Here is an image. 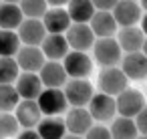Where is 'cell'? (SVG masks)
Listing matches in <instances>:
<instances>
[{
  "mask_svg": "<svg viewBox=\"0 0 147 139\" xmlns=\"http://www.w3.org/2000/svg\"><path fill=\"white\" fill-rule=\"evenodd\" d=\"M18 121L12 113H0V139H12L18 135Z\"/></svg>",
  "mask_w": 147,
  "mask_h": 139,
  "instance_id": "obj_29",
  "label": "cell"
},
{
  "mask_svg": "<svg viewBox=\"0 0 147 139\" xmlns=\"http://www.w3.org/2000/svg\"><path fill=\"white\" fill-rule=\"evenodd\" d=\"M139 22H141V26H139V28H141V32H143V34H147V14H145V16H141V20H139Z\"/></svg>",
  "mask_w": 147,
  "mask_h": 139,
  "instance_id": "obj_34",
  "label": "cell"
},
{
  "mask_svg": "<svg viewBox=\"0 0 147 139\" xmlns=\"http://www.w3.org/2000/svg\"><path fill=\"white\" fill-rule=\"evenodd\" d=\"M18 6L22 16L32 20H42V16L49 10V2H45V0H24V2H18Z\"/></svg>",
  "mask_w": 147,
  "mask_h": 139,
  "instance_id": "obj_27",
  "label": "cell"
},
{
  "mask_svg": "<svg viewBox=\"0 0 147 139\" xmlns=\"http://www.w3.org/2000/svg\"><path fill=\"white\" fill-rule=\"evenodd\" d=\"M63 139H85V137H79V135H71V133H69V135H65Z\"/></svg>",
  "mask_w": 147,
  "mask_h": 139,
  "instance_id": "obj_36",
  "label": "cell"
},
{
  "mask_svg": "<svg viewBox=\"0 0 147 139\" xmlns=\"http://www.w3.org/2000/svg\"><path fill=\"white\" fill-rule=\"evenodd\" d=\"M127 83H129L127 77L117 67L103 69L101 75H99V89H101L103 95H109V97H117L119 93H123L127 89Z\"/></svg>",
  "mask_w": 147,
  "mask_h": 139,
  "instance_id": "obj_6",
  "label": "cell"
},
{
  "mask_svg": "<svg viewBox=\"0 0 147 139\" xmlns=\"http://www.w3.org/2000/svg\"><path fill=\"white\" fill-rule=\"evenodd\" d=\"M141 53L145 55V59H147V36H145V43H143V49H141Z\"/></svg>",
  "mask_w": 147,
  "mask_h": 139,
  "instance_id": "obj_35",
  "label": "cell"
},
{
  "mask_svg": "<svg viewBox=\"0 0 147 139\" xmlns=\"http://www.w3.org/2000/svg\"><path fill=\"white\" fill-rule=\"evenodd\" d=\"M63 69L71 79H87L93 71V59L87 53L69 51V55L63 59Z\"/></svg>",
  "mask_w": 147,
  "mask_h": 139,
  "instance_id": "obj_4",
  "label": "cell"
},
{
  "mask_svg": "<svg viewBox=\"0 0 147 139\" xmlns=\"http://www.w3.org/2000/svg\"><path fill=\"white\" fill-rule=\"evenodd\" d=\"M36 103L45 117H57V115L65 113L67 105H69L63 89H45L40 93V97L36 99Z\"/></svg>",
  "mask_w": 147,
  "mask_h": 139,
  "instance_id": "obj_5",
  "label": "cell"
},
{
  "mask_svg": "<svg viewBox=\"0 0 147 139\" xmlns=\"http://www.w3.org/2000/svg\"><path fill=\"white\" fill-rule=\"evenodd\" d=\"M16 139H40V135L36 133V129H24L16 135Z\"/></svg>",
  "mask_w": 147,
  "mask_h": 139,
  "instance_id": "obj_33",
  "label": "cell"
},
{
  "mask_svg": "<svg viewBox=\"0 0 147 139\" xmlns=\"http://www.w3.org/2000/svg\"><path fill=\"white\" fill-rule=\"evenodd\" d=\"M115 4H117L115 0H97V2H93L97 12H113Z\"/></svg>",
  "mask_w": 147,
  "mask_h": 139,
  "instance_id": "obj_32",
  "label": "cell"
},
{
  "mask_svg": "<svg viewBox=\"0 0 147 139\" xmlns=\"http://www.w3.org/2000/svg\"><path fill=\"white\" fill-rule=\"evenodd\" d=\"M117 45L121 51H125L127 55L131 53H141L143 43H145V34L141 32L139 26H129V28H121L117 32Z\"/></svg>",
  "mask_w": 147,
  "mask_h": 139,
  "instance_id": "obj_16",
  "label": "cell"
},
{
  "mask_svg": "<svg viewBox=\"0 0 147 139\" xmlns=\"http://www.w3.org/2000/svg\"><path fill=\"white\" fill-rule=\"evenodd\" d=\"M115 105H117V113L119 117H127V119H135L141 109L145 107V97L141 91L127 87L123 93H119L115 97Z\"/></svg>",
  "mask_w": 147,
  "mask_h": 139,
  "instance_id": "obj_1",
  "label": "cell"
},
{
  "mask_svg": "<svg viewBox=\"0 0 147 139\" xmlns=\"http://www.w3.org/2000/svg\"><path fill=\"white\" fill-rule=\"evenodd\" d=\"M111 137L113 139H137L139 137V131L135 127V121L133 119H127V117H117L111 125Z\"/></svg>",
  "mask_w": 147,
  "mask_h": 139,
  "instance_id": "obj_24",
  "label": "cell"
},
{
  "mask_svg": "<svg viewBox=\"0 0 147 139\" xmlns=\"http://www.w3.org/2000/svg\"><path fill=\"white\" fill-rule=\"evenodd\" d=\"M67 12L73 24H89L95 14V6L91 0H71L67 2Z\"/></svg>",
  "mask_w": 147,
  "mask_h": 139,
  "instance_id": "obj_21",
  "label": "cell"
},
{
  "mask_svg": "<svg viewBox=\"0 0 147 139\" xmlns=\"http://www.w3.org/2000/svg\"><path fill=\"white\" fill-rule=\"evenodd\" d=\"M36 133L40 139H63L67 135L65 119L61 117H42V121L36 125Z\"/></svg>",
  "mask_w": 147,
  "mask_h": 139,
  "instance_id": "obj_23",
  "label": "cell"
},
{
  "mask_svg": "<svg viewBox=\"0 0 147 139\" xmlns=\"http://www.w3.org/2000/svg\"><path fill=\"white\" fill-rule=\"evenodd\" d=\"M16 121L20 127L24 129H34L40 121H42V113L38 109V103L36 101H20L18 107H16V113H14Z\"/></svg>",
  "mask_w": 147,
  "mask_h": 139,
  "instance_id": "obj_19",
  "label": "cell"
},
{
  "mask_svg": "<svg viewBox=\"0 0 147 139\" xmlns=\"http://www.w3.org/2000/svg\"><path fill=\"white\" fill-rule=\"evenodd\" d=\"M121 71L127 81H141L147 77V59L143 53H131L121 59Z\"/></svg>",
  "mask_w": 147,
  "mask_h": 139,
  "instance_id": "obj_15",
  "label": "cell"
},
{
  "mask_svg": "<svg viewBox=\"0 0 147 139\" xmlns=\"http://www.w3.org/2000/svg\"><path fill=\"white\" fill-rule=\"evenodd\" d=\"M113 18L117 22V26L121 28H129V26H137V22L141 20V6L139 2H131V0H121V2L115 4L113 8Z\"/></svg>",
  "mask_w": 147,
  "mask_h": 139,
  "instance_id": "obj_9",
  "label": "cell"
},
{
  "mask_svg": "<svg viewBox=\"0 0 147 139\" xmlns=\"http://www.w3.org/2000/svg\"><path fill=\"white\" fill-rule=\"evenodd\" d=\"M24 16L16 2H2L0 4V30H14L22 24Z\"/></svg>",
  "mask_w": 147,
  "mask_h": 139,
  "instance_id": "obj_22",
  "label": "cell"
},
{
  "mask_svg": "<svg viewBox=\"0 0 147 139\" xmlns=\"http://www.w3.org/2000/svg\"><path fill=\"white\" fill-rule=\"evenodd\" d=\"M139 6H141V10H145V14H147V0H143V2H139Z\"/></svg>",
  "mask_w": 147,
  "mask_h": 139,
  "instance_id": "obj_37",
  "label": "cell"
},
{
  "mask_svg": "<svg viewBox=\"0 0 147 139\" xmlns=\"http://www.w3.org/2000/svg\"><path fill=\"white\" fill-rule=\"evenodd\" d=\"M40 51H42L47 61L59 63L61 59H65L69 55V45H67L65 34H47L42 45H40Z\"/></svg>",
  "mask_w": 147,
  "mask_h": 139,
  "instance_id": "obj_17",
  "label": "cell"
},
{
  "mask_svg": "<svg viewBox=\"0 0 147 139\" xmlns=\"http://www.w3.org/2000/svg\"><path fill=\"white\" fill-rule=\"evenodd\" d=\"M87 111L91 113L93 121H109L111 117H115L117 113V105H115V97H109V95H103V93H97L93 95L91 103L87 105Z\"/></svg>",
  "mask_w": 147,
  "mask_h": 139,
  "instance_id": "obj_13",
  "label": "cell"
},
{
  "mask_svg": "<svg viewBox=\"0 0 147 139\" xmlns=\"http://www.w3.org/2000/svg\"><path fill=\"white\" fill-rule=\"evenodd\" d=\"M93 53H95V61L105 69L117 67L123 59V51L119 49L115 38H97L93 45Z\"/></svg>",
  "mask_w": 147,
  "mask_h": 139,
  "instance_id": "obj_2",
  "label": "cell"
},
{
  "mask_svg": "<svg viewBox=\"0 0 147 139\" xmlns=\"http://www.w3.org/2000/svg\"><path fill=\"white\" fill-rule=\"evenodd\" d=\"M95 125L91 113L85 109V107H73L67 111V117H65V127L71 135H79V137H85L87 131Z\"/></svg>",
  "mask_w": 147,
  "mask_h": 139,
  "instance_id": "obj_8",
  "label": "cell"
},
{
  "mask_svg": "<svg viewBox=\"0 0 147 139\" xmlns=\"http://www.w3.org/2000/svg\"><path fill=\"white\" fill-rule=\"evenodd\" d=\"M42 24L47 28V34H65L71 28V18L67 8H49L47 14L42 16Z\"/></svg>",
  "mask_w": 147,
  "mask_h": 139,
  "instance_id": "obj_14",
  "label": "cell"
},
{
  "mask_svg": "<svg viewBox=\"0 0 147 139\" xmlns=\"http://www.w3.org/2000/svg\"><path fill=\"white\" fill-rule=\"evenodd\" d=\"M133 121H135V127H137L139 135H147V105L141 109V113H139Z\"/></svg>",
  "mask_w": 147,
  "mask_h": 139,
  "instance_id": "obj_31",
  "label": "cell"
},
{
  "mask_svg": "<svg viewBox=\"0 0 147 139\" xmlns=\"http://www.w3.org/2000/svg\"><path fill=\"white\" fill-rule=\"evenodd\" d=\"M20 38L14 30H0V59H12L20 49Z\"/></svg>",
  "mask_w": 147,
  "mask_h": 139,
  "instance_id": "obj_25",
  "label": "cell"
},
{
  "mask_svg": "<svg viewBox=\"0 0 147 139\" xmlns=\"http://www.w3.org/2000/svg\"><path fill=\"white\" fill-rule=\"evenodd\" d=\"M89 26H91L95 38L97 36L99 38H113V34L117 32V22H115V18H113L111 12H97L95 10Z\"/></svg>",
  "mask_w": 147,
  "mask_h": 139,
  "instance_id": "obj_20",
  "label": "cell"
},
{
  "mask_svg": "<svg viewBox=\"0 0 147 139\" xmlns=\"http://www.w3.org/2000/svg\"><path fill=\"white\" fill-rule=\"evenodd\" d=\"M14 89L22 101H36L40 97V93L45 91L42 81L36 73H20L14 83Z\"/></svg>",
  "mask_w": 147,
  "mask_h": 139,
  "instance_id": "obj_12",
  "label": "cell"
},
{
  "mask_svg": "<svg viewBox=\"0 0 147 139\" xmlns=\"http://www.w3.org/2000/svg\"><path fill=\"white\" fill-rule=\"evenodd\" d=\"M18 38L22 47H40L45 36H47V28L42 24V20H32V18H24L22 24L18 26Z\"/></svg>",
  "mask_w": 147,
  "mask_h": 139,
  "instance_id": "obj_11",
  "label": "cell"
},
{
  "mask_svg": "<svg viewBox=\"0 0 147 139\" xmlns=\"http://www.w3.org/2000/svg\"><path fill=\"white\" fill-rule=\"evenodd\" d=\"M65 38H67L69 49H73L77 53H87L95 45V34L89 24H71Z\"/></svg>",
  "mask_w": 147,
  "mask_h": 139,
  "instance_id": "obj_7",
  "label": "cell"
},
{
  "mask_svg": "<svg viewBox=\"0 0 147 139\" xmlns=\"http://www.w3.org/2000/svg\"><path fill=\"white\" fill-rule=\"evenodd\" d=\"M63 93H65L69 105H73V107H85V109H87V105L91 103V99L95 95L93 85L87 79H71V81H67Z\"/></svg>",
  "mask_w": 147,
  "mask_h": 139,
  "instance_id": "obj_3",
  "label": "cell"
},
{
  "mask_svg": "<svg viewBox=\"0 0 147 139\" xmlns=\"http://www.w3.org/2000/svg\"><path fill=\"white\" fill-rule=\"evenodd\" d=\"M20 97L14 85H0V113H12L16 111Z\"/></svg>",
  "mask_w": 147,
  "mask_h": 139,
  "instance_id": "obj_26",
  "label": "cell"
},
{
  "mask_svg": "<svg viewBox=\"0 0 147 139\" xmlns=\"http://www.w3.org/2000/svg\"><path fill=\"white\" fill-rule=\"evenodd\" d=\"M137 139H147V135H139V137H137Z\"/></svg>",
  "mask_w": 147,
  "mask_h": 139,
  "instance_id": "obj_38",
  "label": "cell"
},
{
  "mask_svg": "<svg viewBox=\"0 0 147 139\" xmlns=\"http://www.w3.org/2000/svg\"><path fill=\"white\" fill-rule=\"evenodd\" d=\"M38 77H40L45 89H61L63 85H67V73L63 69V63L47 61L45 67L40 69Z\"/></svg>",
  "mask_w": 147,
  "mask_h": 139,
  "instance_id": "obj_18",
  "label": "cell"
},
{
  "mask_svg": "<svg viewBox=\"0 0 147 139\" xmlns=\"http://www.w3.org/2000/svg\"><path fill=\"white\" fill-rule=\"evenodd\" d=\"M0 4H2V2H0Z\"/></svg>",
  "mask_w": 147,
  "mask_h": 139,
  "instance_id": "obj_39",
  "label": "cell"
},
{
  "mask_svg": "<svg viewBox=\"0 0 147 139\" xmlns=\"http://www.w3.org/2000/svg\"><path fill=\"white\" fill-rule=\"evenodd\" d=\"M20 75L16 59H0V85H14Z\"/></svg>",
  "mask_w": 147,
  "mask_h": 139,
  "instance_id": "obj_28",
  "label": "cell"
},
{
  "mask_svg": "<svg viewBox=\"0 0 147 139\" xmlns=\"http://www.w3.org/2000/svg\"><path fill=\"white\" fill-rule=\"evenodd\" d=\"M14 59H16L18 69L22 73H36V75L40 73V69L47 63L40 47H20Z\"/></svg>",
  "mask_w": 147,
  "mask_h": 139,
  "instance_id": "obj_10",
  "label": "cell"
},
{
  "mask_svg": "<svg viewBox=\"0 0 147 139\" xmlns=\"http://www.w3.org/2000/svg\"><path fill=\"white\" fill-rule=\"evenodd\" d=\"M85 139H113V137H111V131H109L105 125H93V127L87 131Z\"/></svg>",
  "mask_w": 147,
  "mask_h": 139,
  "instance_id": "obj_30",
  "label": "cell"
}]
</instances>
